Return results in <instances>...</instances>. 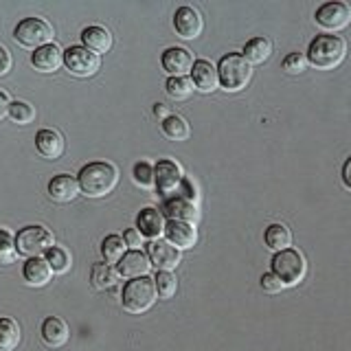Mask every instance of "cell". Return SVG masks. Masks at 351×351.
<instances>
[{
  "label": "cell",
  "instance_id": "cell-1",
  "mask_svg": "<svg viewBox=\"0 0 351 351\" xmlns=\"http://www.w3.org/2000/svg\"><path fill=\"white\" fill-rule=\"evenodd\" d=\"M80 189L88 197H106L108 193L114 191V186L119 184V169L112 162H88L86 167H82L80 176H77Z\"/></svg>",
  "mask_w": 351,
  "mask_h": 351
},
{
  "label": "cell",
  "instance_id": "cell-2",
  "mask_svg": "<svg viewBox=\"0 0 351 351\" xmlns=\"http://www.w3.org/2000/svg\"><path fill=\"white\" fill-rule=\"evenodd\" d=\"M345 58H347L345 38L332 36V33L316 36L310 42V49H307V62H310L314 69H321V71L336 69V66L343 64Z\"/></svg>",
  "mask_w": 351,
  "mask_h": 351
},
{
  "label": "cell",
  "instance_id": "cell-3",
  "mask_svg": "<svg viewBox=\"0 0 351 351\" xmlns=\"http://www.w3.org/2000/svg\"><path fill=\"white\" fill-rule=\"evenodd\" d=\"M219 86L226 93H239L252 80V66L241 53H226L217 64Z\"/></svg>",
  "mask_w": 351,
  "mask_h": 351
},
{
  "label": "cell",
  "instance_id": "cell-4",
  "mask_svg": "<svg viewBox=\"0 0 351 351\" xmlns=\"http://www.w3.org/2000/svg\"><path fill=\"white\" fill-rule=\"evenodd\" d=\"M156 296H158L156 283L149 277L130 279L123 285V292H121V305L130 314H145L156 303Z\"/></svg>",
  "mask_w": 351,
  "mask_h": 351
},
{
  "label": "cell",
  "instance_id": "cell-5",
  "mask_svg": "<svg viewBox=\"0 0 351 351\" xmlns=\"http://www.w3.org/2000/svg\"><path fill=\"white\" fill-rule=\"evenodd\" d=\"M270 272L277 274L285 288L288 285H299L307 274V261L296 248H285L281 252H274Z\"/></svg>",
  "mask_w": 351,
  "mask_h": 351
},
{
  "label": "cell",
  "instance_id": "cell-6",
  "mask_svg": "<svg viewBox=\"0 0 351 351\" xmlns=\"http://www.w3.org/2000/svg\"><path fill=\"white\" fill-rule=\"evenodd\" d=\"M55 246V237L49 228H44L40 224H31L25 226L16 235V248L20 255H27L29 259L33 257H42Z\"/></svg>",
  "mask_w": 351,
  "mask_h": 351
},
{
  "label": "cell",
  "instance_id": "cell-7",
  "mask_svg": "<svg viewBox=\"0 0 351 351\" xmlns=\"http://www.w3.org/2000/svg\"><path fill=\"white\" fill-rule=\"evenodd\" d=\"M53 36H55L53 27L42 18H25L14 29V38L20 47L36 49V51L47 47V44H53Z\"/></svg>",
  "mask_w": 351,
  "mask_h": 351
},
{
  "label": "cell",
  "instance_id": "cell-8",
  "mask_svg": "<svg viewBox=\"0 0 351 351\" xmlns=\"http://www.w3.org/2000/svg\"><path fill=\"white\" fill-rule=\"evenodd\" d=\"M316 25L327 33H336L349 27L351 22V7L343 0H332L316 9Z\"/></svg>",
  "mask_w": 351,
  "mask_h": 351
},
{
  "label": "cell",
  "instance_id": "cell-9",
  "mask_svg": "<svg viewBox=\"0 0 351 351\" xmlns=\"http://www.w3.org/2000/svg\"><path fill=\"white\" fill-rule=\"evenodd\" d=\"M64 66L75 77H93L101 69V58L86 47H71L64 51Z\"/></svg>",
  "mask_w": 351,
  "mask_h": 351
},
{
  "label": "cell",
  "instance_id": "cell-10",
  "mask_svg": "<svg viewBox=\"0 0 351 351\" xmlns=\"http://www.w3.org/2000/svg\"><path fill=\"white\" fill-rule=\"evenodd\" d=\"M147 257L154 268L171 272L180 263V250L171 246L167 239H154L147 246Z\"/></svg>",
  "mask_w": 351,
  "mask_h": 351
},
{
  "label": "cell",
  "instance_id": "cell-11",
  "mask_svg": "<svg viewBox=\"0 0 351 351\" xmlns=\"http://www.w3.org/2000/svg\"><path fill=\"white\" fill-rule=\"evenodd\" d=\"M162 69L169 77H186V73L193 71V53L186 51L182 47H169L167 51L162 53Z\"/></svg>",
  "mask_w": 351,
  "mask_h": 351
},
{
  "label": "cell",
  "instance_id": "cell-12",
  "mask_svg": "<svg viewBox=\"0 0 351 351\" xmlns=\"http://www.w3.org/2000/svg\"><path fill=\"white\" fill-rule=\"evenodd\" d=\"M154 173H156V186L158 191L165 195H171L178 191V186L182 184V169L180 165L171 160V158H165L158 160L156 167H154Z\"/></svg>",
  "mask_w": 351,
  "mask_h": 351
},
{
  "label": "cell",
  "instance_id": "cell-13",
  "mask_svg": "<svg viewBox=\"0 0 351 351\" xmlns=\"http://www.w3.org/2000/svg\"><path fill=\"white\" fill-rule=\"evenodd\" d=\"M173 27L182 40H195L202 33L204 22H202V16L197 14L195 7L184 5L173 14Z\"/></svg>",
  "mask_w": 351,
  "mask_h": 351
},
{
  "label": "cell",
  "instance_id": "cell-14",
  "mask_svg": "<svg viewBox=\"0 0 351 351\" xmlns=\"http://www.w3.org/2000/svg\"><path fill=\"white\" fill-rule=\"evenodd\" d=\"M165 237L178 250H189L197 244L195 226L189 222H178V219H167V224H165Z\"/></svg>",
  "mask_w": 351,
  "mask_h": 351
},
{
  "label": "cell",
  "instance_id": "cell-15",
  "mask_svg": "<svg viewBox=\"0 0 351 351\" xmlns=\"http://www.w3.org/2000/svg\"><path fill=\"white\" fill-rule=\"evenodd\" d=\"M149 268H152V261L147 257V252H143V250H128L123 259L117 263L119 277H123V279L147 277Z\"/></svg>",
  "mask_w": 351,
  "mask_h": 351
},
{
  "label": "cell",
  "instance_id": "cell-16",
  "mask_svg": "<svg viewBox=\"0 0 351 351\" xmlns=\"http://www.w3.org/2000/svg\"><path fill=\"white\" fill-rule=\"evenodd\" d=\"M80 182H77V178H73V176L69 173H58L53 176L51 182H49V195L53 202L58 204H66V202H73L77 195H80Z\"/></svg>",
  "mask_w": 351,
  "mask_h": 351
},
{
  "label": "cell",
  "instance_id": "cell-17",
  "mask_svg": "<svg viewBox=\"0 0 351 351\" xmlns=\"http://www.w3.org/2000/svg\"><path fill=\"white\" fill-rule=\"evenodd\" d=\"M165 211H167L169 219H178V222H189V224H195L197 217H200L195 200H191V197H186V195L167 197V202H165Z\"/></svg>",
  "mask_w": 351,
  "mask_h": 351
},
{
  "label": "cell",
  "instance_id": "cell-18",
  "mask_svg": "<svg viewBox=\"0 0 351 351\" xmlns=\"http://www.w3.org/2000/svg\"><path fill=\"white\" fill-rule=\"evenodd\" d=\"M40 334H42V343L51 347V349H60L69 343L71 332H69V325H66L62 318L58 316H49L42 321L40 327Z\"/></svg>",
  "mask_w": 351,
  "mask_h": 351
},
{
  "label": "cell",
  "instance_id": "cell-19",
  "mask_svg": "<svg viewBox=\"0 0 351 351\" xmlns=\"http://www.w3.org/2000/svg\"><path fill=\"white\" fill-rule=\"evenodd\" d=\"M31 64L36 66V71H40V73H55L64 66V51L55 42L47 44V47L33 51Z\"/></svg>",
  "mask_w": 351,
  "mask_h": 351
},
{
  "label": "cell",
  "instance_id": "cell-20",
  "mask_svg": "<svg viewBox=\"0 0 351 351\" xmlns=\"http://www.w3.org/2000/svg\"><path fill=\"white\" fill-rule=\"evenodd\" d=\"M64 147H66L64 136L60 134L58 130L44 128V130H40L38 134H36V149L42 154L44 158H49V160L62 158Z\"/></svg>",
  "mask_w": 351,
  "mask_h": 351
},
{
  "label": "cell",
  "instance_id": "cell-21",
  "mask_svg": "<svg viewBox=\"0 0 351 351\" xmlns=\"http://www.w3.org/2000/svg\"><path fill=\"white\" fill-rule=\"evenodd\" d=\"M191 82H193L195 90H200V93H213L215 88H219L217 69L208 60H197L193 64V71H191Z\"/></svg>",
  "mask_w": 351,
  "mask_h": 351
},
{
  "label": "cell",
  "instance_id": "cell-22",
  "mask_svg": "<svg viewBox=\"0 0 351 351\" xmlns=\"http://www.w3.org/2000/svg\"><path fill=\"white\" fill-rule=\"evenodd\" d=\"M165 217L160 211H156L154 206H145L136 217V228L141 230L143 237H149L154 239H160V235H165Z\"/></svg>",
  "mask_w": 351,
  "mask_h": 351
},
{
  "label": "cell",
  "instance_id": "cell-23",
  "mask_svg": "<svg viewBox=\"0 0 351 351\" xmlns=\"http://www.w3.org/2000/svg\"><path fill=\"white\" fill-rule=\"evenodd\" d=\"M82 42L88 51L97 53L99 58H101L104 53H108L112 49V33H110L106 27H99V25H93V27H86L82 31Z\"/></svg>",
  "mask_w": 351,
  "mask_h": 351
},
{
  "label": "cell",
  "instance_id": "cell-24",
  "mask_svg": "<svg viewBox=\"0 0 351 351\" xmlns=\"http://www.w3.org/2000/svg\"><path fill=\"white\" fill-rule=\"evenodd\" d=\"M22 274H25V281L33 288H42V285H47L53 277V268L49 266L47 257H33V259H27L25 268H22Z\"/></svg>",
  "mask_w": 351,
  "mask_h": 351
},
{
  "label": "cell",
  "instance_id": "cell-25",
  "mask_svg": "<svg viewBox=\"0 0 351 351\" xmlns=\"http://www.w3.org/2000/svg\"><path fill=\"white\" fill-rule=\"evenodd\" d=\"M263 241H266V246L274 252H281L285 248L292 246V233L290 228L285 224H279L274 222L266 228V233H263Z\"/></svg>",
  "mask_w": 351,
  "mask_h": 351
},
{
  "label": "cell",
  "instance_id": "cell-26",
  "mask_svg": "<svg viewBox=\"0 0 351 351\" xmlns=\"http://www.w3.org/2000/svg\"><path fill=\"white\" fill-rule=\"evenodd\" d=\"M241 55L248 60L250 66L263 64L272 55V42L268 38L257 36V38H252V40L246 42V47H244V51H241Z\"/></svg>",
  "mask_w": 351,
  "mask_h": 351
},
{
  "label": "cell",
  "instance_id": "cell-27",
  "mask_svg": "<svg viewBox=\"0 0 351 351\" xmlns=\"http://www.w3.org/2000/svg\"><path fill=\"white\" fill-rule=\"evenodd\" d=\"M20 338H22V332H20L18 321H14V318H9V316L0 318V351L18 349Z\"/></svg>",
  "mask_w": 351,
  "mask_h": 351
},
{
  "label": "cell",
  "instance_id": "cell-28",
  "mask_svg": "<svg viewBox=\"0 0 351 351\" xmlns=\"http://www.w3.org/2000/svg\"><path fill=\"white\" fill-rule=\"evenodd\" d=\"M90 281L95 290H108L119 281V272L110 263H95L90 270Z\"/></svg>",
  "mask_w": 351,
  "mask_h": 351
},
{
  "label": "cell",
  "instance_id": "cell-29",
  "mask_svg": "<svg viewBox=\"0 0 351 351\" xmlns=\"http://www.w3.org/2000/svg\"><path fill=\"white\" fill-rule=\"evenodd\" d=\"M160 130H162V134L171 138V141H186L191 134V128L189 123L178 117V114H169L167 119H162L160 121Z\"/></svg>",
  "mask_w": 351,
  "mask_h": 351
},
{
  "label": "cell",
  "instance_id": "cell-30",
  "mask_svg": "<svg viewBox=\"0 0 351 351\" xmlns=\"http://www.w3.org/2000/svg\"><path fill=\"white\" fill-rule=\"evenodd\" d=\"M125 252H128V246H125V239L121 235H108L101 241V255H104L106 263H110V266L123 259Z\"/></svg>",
  "mask_w": 351,
  "mask_h": 351
},
{
  "label": "cell",
  "instance_id": "cell-31",
  "mask_svg": "<svg viewBox=\"0 0 351 351\" xmlns=\"http://www.w3.org/2000/svg\"><path fill=\"white\" fill-rule=\"evenodd\" d=\"M193 82L189 77H169L167 84H165V93H167L176 101H184L193 95Z\"/></svg>",
  "mask_w": 351,
  "mask_h": 351
},
{
  "label": "cell",
  "instance_id": "cell-32",
  "mask_svg": "<svg viewBox=\"0 0 351 351\" xmlns=\"http://www.w3.org/2000/svg\"><path fill=\"white\" fill-rule=\"evenodd\" d=\"M154 283H156V292H158L160 299H173V294L178 292V279H176L173 272L158 270Z\"/></svg>",
  "mask_w": 351,
  "mask_h": 351
},
{
  "label": "cell",
  "instance_id": "cell-33",
  "mask_svg": "<svg viewBox=\"0 0 351 351\" xmlns=\"http://www.w3.org/2000/svg\"><path fill=\"white\" fill-rule=\"evenodd\" d=\"M47 261H49V266L53 268V272L64 274V272H69V268H71V252L66 248H62V246H53L47 252Z\"/></svg>",
  "mask_w": 351,
  "mask_h": 351
},
{
  "label": "cell",
  "instance_id": "cell-34",
  "mask_svg": "<svg viewBox=\"0 0 351 351\" xmlns=\"http://www.w3.org/2000/svg\"><path fill=\"white\" fill-rule=\"evenodd\" d=\"M132 178L138 186L143 189H152L154 184H156V173H154V167L147 162V160H141L134 165V169H132Z\"/></svg>",
  "mask_w": 351,
  "mask_h": 351
},
{
  "label": "cell",
  "instance_id": "cell-35",
  "mask_svg": "<svg viewBox=\"0 0 351 351\" xmlns=\"http://www.w3.org/2000/svg\"><path fill=\"white\" fill-rule=\"evenodd\" d=\"M9 117H11L14 123L27 125V123H31L33 119H36V108H33L31 104H27V101H11Z\"/></svg>",
  "mask_w": 351,
  "mask_h": 351
},
{
  "label": "cell",
  "instance_id": "cell-36",
  "mask_svg": "<svg viewBox=\"0 0 351 351\" xmlns=\"http://www.w3.org/2000/svg\"><path fill=\"white\" fill-rule=\"evenodd\" d=\"M16 257H18L16 237L9 230L0 228V263H14Z\"/></svg>",
  "mask_w": 351,
  "mask_h": 351
},
{
  "label": "cell",
  "instance_id": "cell-37",
  "mask_svg": "<svg viewBox=\"0 0 351 351\" xmlns=\"http://www.w3.org/2000/svg\"><path fill=\"white\" fill-rule=\"evenodd\" d=\"M307 55L305 53H290V55H285L281 66H283V71L285 73H290V75H299L307 69Z\"/></svg>",
  "mask_w": 351,
  "mask_h": 351
},
{
  "label": "cell",
  "instance_id": "cell-38",
  "mask_svg": "<svg viewBox=\"0 0 351 351\" xmlns=\"http://www.w3.org/2000/svg\"><path fill=\"white\" fill-rule=\"evenodd\" d=\"M261 290L263 292H268V294H279L285 285L281 283V279L277 277L274 272H266V274H261Z\"/></svg>",
  "mask_w": 351,
  "mask_h": 351
},
{
  "label": "cell",
  "instance_id": "cell-39",
  "mask_svg": "<svg viewBox=\"0 0 351 351\" xmlns=\"http://www.w3.org/2000/svg\"><path fill=\"white\" fill-rule=\"evenodd\" d=\"M123 239H125V246L132 250H138L143 246V235L138 228H128L123 233Z\"/></svg>",
  "mask_w": 351,
  "mask_h": 351
},
{
  "label": "cell",
  "instance_id": "cell-40",
  "mask_svg": "<svg viewBox=\"0 0 351 351\" xmlns=\"http://www.w3.org/2000/svg\"><path fill=\"white\" fill-rule=\"evenodd\" d=\"M11 64H14L11 62V53L3 47V44H0V77L11 71Z\"/></svg>",
  "mask_w": 351,
  "mask_h": 351
},
{
  "label": "cell",
  "instance_id": "cell-41",
  "mask_svg": "<svg viewBox=\"0 0 351 351\" xmlns=\"http://www.w3.org/2000/svg\"><path fill=\"white\" fill-rule=\"evenodd\" d=\"M9 106H11V101H9V97L0 90V121H3L7 114H9Z\"/></svg>",
  "mask_w": 351,
  "mask_h": 351
},
{
  "label": "cell",
  "instance_id": "cell-42",
  "mask_svg": "<svg viewBox=\"0 0 351 351\" xmlns=\"http://www.w3.org/2000/svg\"><path fill=\"white\" fill-rule=\"evenodd\" d=\"M343 182H345V186L351 191V156L345 160V165H343Z\"/></svg>",
  "mask_w": 351,
  "mask_h": 351
},
{
  "label": "cell",
  "instance_id": "cell-43",
  "mask_svg": "<svg viewBox=\"0 0 351 351\" xmlns=\"http://www.w3.org/2000/svg\"><path fill=\"white\" fill-rule=\"evenodd\" d=\"M154 114H156V117L162 121V119H167V117H169V110L165 108L162 104H156V106H154Z\"/></svg>",
  "mask_w": 351,
  "mask_h": 351
}]
</instances>
